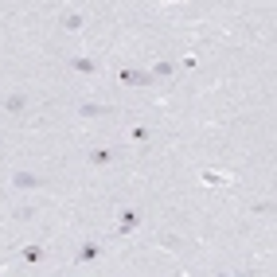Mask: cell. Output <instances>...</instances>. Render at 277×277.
Masks as SVG:
<instances>
[{"instance_id": "cell-1", "label": "cell", "mask_w": 277, "mask_h": 277, "mask_svg": "<svg viewBox=\"0 0 277 277\" xmlns=\"http://www.w3.org/2000/svg\"><path fill=\"white\" fill-rule=\"evenodd\" d=\"M141 226V211H121V219H117V234H133Z\"/></svg>"}, {"instance_id": "cell-2", "label": "cell", "mask_w": 277, "mask_h": 277, "mask_svg": "<svg viewBox=\"0 0 277 277\" xmlns=\"http://www.w3.org/2000/svg\"><path fill=\"white\" fill-rule=\"evenodd\" d=\"M121 82L125 86H153V74H144V70H121Z\"/></svg>"}, {"instance_id": "cell-3", "label": "cell", "mask_w": 277, "mask_h": 277, "mask_svg": "<svg viewBox=\"0 0 277 277\" xmlns=\"http://www.w3.org/2000/svg\"><path fill=\"white\" fill-rule=\"evenodd\" d=\"M12 184H16L20 191H32V188H39V176H32V172H16Z\"/></svg>"}, {"instance_id": "cell-4", "label": "cell", "mask_w": 277, "mask_h": 277, "mask_svg": "<svg viewBox=\"0 0 277 277\" xmlns=\"http://www.w3.org/2000/svg\"><path fill=\"white\" fill-rule=\"evenodd\" d=\"M94 258H102V246L86 242V246H78V254H74V262H94Z\"/></svg>"}, {"instance_id": "cell-5", "label": "cell", "mask_w": 277, "mask_h": 277, "mask_svg": "<svg viewBox=\"0 0 277 277\" xmlns=\"http://www.w3.org/2000/svg\"><path fill=\"white\" fill-rule=\"evenodd\" d=\"M113 156H117L113 148H94V153H90V164H110Z\"/></svg>"}, {"instance_id": "cell-6", "label": "cell", "mask_w": 277, "mask_h": 277, "mask_svg": "<svg viewBox=\"0 0 277 277\" xmlns=\"http://www.w3.org/2000/svg\"><path fill=\"white\" fill-rule=\"evenodd\" d=\"M23 106H28V94H12V98L4 102V110H12V113H20Z\"/></svg>"}, {"instance_id": "cell-7", "label": "cell", "mask_w": 277, "mask_h": 277, "mask_svg": "<svg viewBox=\"0 0 277 277\" xmlns=\"http://www.w3.org/2000/svg\"><path fill=\"white\" fill-rule=\"evenodd\" d=\"M199 180L207 184V188H219V184H226V176H222V172H199Z\"/></svg>"}, {"instance_id": "cell-8", "label": "cell", "mask_w": 277, "mask_h": 277, "mask_svg": "<svg viewBox=\"0 0 277 277\" xmlns=\"http://www.w3.org/2000/svg\"><path fill=\"white\" fill-rule=\"evenodd\" d=\"M70 67H74V70H82V74H94V70H98V63H94V59H74Z\"/></svg>"}, {"instance_id": "cell-9", "label": "cell", "mask_w": 277, "mask_h": 277, "mask_svg": "<svg viewBox=\"0 0 277 277\" xmlns=\"http://www.w3.org/2000/svg\"><path fill=\"white\" fill-rule=\"evenodd\" d=\"M78 113H82V117H98V113H110V110H106V106H98V102H86Z\"/></svg>"}, {"instance_id": "cell-10", "label": "cell", "mask_w": 277, "mask_h": 277, "mask_svg": "<svg viewBox=\"0 0 277 277\" xmlns=\"http://www.w3.org/2000/svg\"><path fill=\"white\" fill-rule=\"evenodd\" d=\"M63 28H67V32H82V16H74V12L63 16Z\"/></svg>"}, {"instance_id": "cell-11", "label": "cell", "mask_w": 277, "mask_h": 277, "mask_svg": "<svg viewBox=\"0 0 277 277\" xmlns=\"http://www.w3.org/2000/svg\"><path fill=\"white\" fill-rule=\"evenodd\" d=\"M172 70H176V63H156V70H153V82H156V78H168Z\"/></svg>"}, {"instance_id": "cell-12", "label": "cell", "mask_w": 277, "mask_h": 277, "mask_svg": "<svg viewBox=\"0 0 277 277\" xmlns=\"http://www.w3.org/2000/svg\"><path fill=\"white\" fill-rule=\"evenodd\" d=\"M23 258H28V262H39V258H43V246H28V250H23Z\"/></svg>"}, {"instance_id": "cell-13", "label": "cell", "mask_w": 277, "mask_h": 277, "mask_svg": "<svg viewBox=\"0 0 277 277\" xmlns=\"http://www.w3.org/2000/svg\"><path fill=\"white\" fill-rule=\"evenodd\" d=\"M0 266H4V258H0Z\"/></svg>"}]
</instances>
